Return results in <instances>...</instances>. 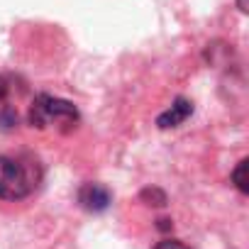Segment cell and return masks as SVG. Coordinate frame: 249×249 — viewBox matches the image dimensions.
Masks as SVG:
<instances>
[{"label":"cell","instance_id":"5","mask_svg":"<svg viewBox=\"0 0 249 249\" xmlns=\"http://www.w3.org/2000/svg\"><path fill=\"white\" fill-rule=\"evenodd\" d=\"M247 159H242L239 161V166H237V171L232 174V178H234V183H237V188L242 191V193H247Z\"/></svg>","mask_w":249,"mask_h":249},{"label":"cell","instance_id":"3","mask_svg":"<svg viewBox=\"0 0 249 249\" xmlns=\"http://www.w3.org/2000/svg\"><path fill=\"white\" fill-rule=\"evenodd\" d=\"M81 203H83L88 210H103V208H107V203H110V193H107L103 186H98V183H88V186H83V191H81Z\"/></svg>","mask_w":249,"mask_h":249},{"label":"cell","instance_id":"1","mask_svg":"<svg viewBox=\"0 0 249 249\" xmlns=\"http://www.w3.org/2000/svg\"><path fill=\"white\" fill-rule=\"evenodd\" d=\"M42 183V164L32 154H3L0 157V200H25Z\"/></svg>","mask_w":249,"mask_h":249},{"label":"cell","instance_id":"6","mask_svg":"<svg viewBox=\"0 0 249 249\" xmlns=\"http://www.w3.org/2000/svg\"><path fill=\"white\" fill-rule=\"evenodd\" d=\"M154 249H188L183 242H178V239H161Z\"/></svg>","mask_w":249,"mask_h":249},{"label":"cell","instance_id":"4","mask_svg":"<svg viewBox=\"0 0 249 249\" xmlns=\"http://www.w3.org/2000/svg\"><path fill=\"white\" fill-rule=\"evenodd\" d=\"M188 112H191V105H188L186 100H176V105H174L166 115L159 117V124H161V127H169V122H171V124H178Z\"/></svg>","mask_w":249,"mask_h":249},{"label":"cell","instance_id":"7","mask_svg":"<svg viewBox=\"0 0 249 249\" xmlns=\"http://www.w3.org/2000/svg\"><path fill=\"white\" fill-rule=\"evenodd\" d=\"M239 10H247V0H239Z\"/></svg>","mask_w":249,"mask_h":249},{"label":"cell","instance_id":"2","mask_svg":"<svg viewBox=\"0 0 249 249\" xmlns=\"http://www.w3.org/2000/svg\"><path fill=\"white\" fill-rule=\"evenodd\" d=\"M27 117H30L32 127H39V130H47V127L71 130L73 124L78 122V110L69 100H61V98L42 93V95H37L32 100Z\"/></svg>","mask_w":249,"mask_h":249}]
</instances>
